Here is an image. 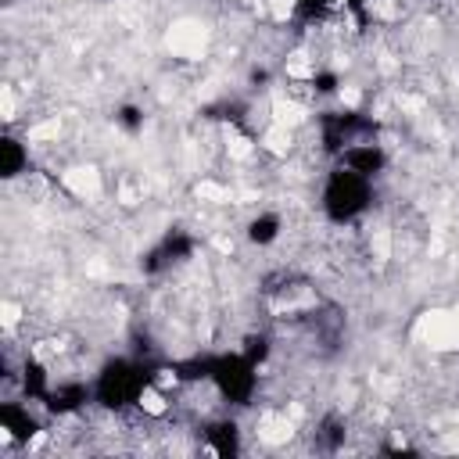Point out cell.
Listing matches in <instances>:
<instances>
[{
    "instance_id": "6da1fadb",
    "label": "cell",
    "mask_w": 459,
    "mask_h": 459,
    "mask_svg": "<svg viewBox=\"0 0 459 459\" xmlns=\"http://www.w3.org/2000/svg\"><path fill=\"white\" fill-rule=\"evenodd\" d=\"M416 341L427 345L431 352H452L459 348V323L452 312H442V309H431L420 316L416 323Z\"/></svg>"
},
{
    "instance_id": "7a4b0ae2",
    "label": "cell",
    "mask_w": 459,
    "mask_h": 459,
    "mask_svg": "<svg viewBox=\"0 0 459 459\" xmlns=\"http://www.w3.org/2000/svg\"><path fill=\"white\" fill-rule=\"evenodd\" d=\"M165 47L180 58H201L208 47V29L198 18H180V22H173L169 33H165Z\"/></svg>"
},
{
    "instance_id": "3957f363",
    "label": "cell",
    "mask_w": 459,
    "mask_h": 459,
    "mask_svg": "<svg viewBox=\"0 0 459 459\" xmlns=\"http://www.w3.org/2000/svg\"><path fill=\"white\" fill-rule=\"evenodd\" d=\"M65 187L76 198H97L101 194V173L94 165H76V169L65 173Z\"/></svg>"
},
{
    "instance_id": "277c9868",
    "label": "cell",
    "mask_w": 459,
    "mask_h": 459,
    "mask_svg": "<svg viewBox=\"0 0 459 459\" xmlns=\"http://www.w3.org/2000/svg\"><path fill=\"white\" fill-rule=\"evenodd\" d=\"M291 434H295V424H291L287 416H262L259 438H262L266 445H287Z\"/></svg>"
},
{
    "instance_id": "5b68a950",
    "label": "cell",
    "mask_w": 459,
    "mask_h": 459,
    "mask_svg": "<svg viewBox=\"0 0 459 459\" xmlns=\"http://www.w3.org/2000/svg\"><path fill=\"white\" fill-rule=\"evenodd\" d=\"M305 119V108L302 104H295V101H287L284 94H277L273 97V122H280V126H298V122Z\"/></svg>"
},
{
    "instance_id": "8992f818",
    "label": "cell",
    "mask_w": 459,
    "mask_h": 459,
    "mask_svg": "<svg viewBox=\"0 0 459 459\" xmlns=\"http://www.w3.org/2000/svg\"><path fill=\"white\" fill-rule=\"evenodd\" d=\"M262 144L273 155H287L291 151V130L287 126H280V122H273V126L266 130V137H262Z\"/></svg>"
},
{
    "instance_id": "52a82bcc",
    "label": "cell",
    "mask_w": 459,
    "mask_h": 459,
    "mask_svg": "<svg viewBox=\"0 0 459 459\" xmlns=\"http://www.w3.org/2000/svg\"><path fill=\"white\" fill-rule=\"evenodd\" d=\"M194 194H198L201 201H216V205H226V201H234V194H230V191H226V187H219V183H212V180H201Z\"/></svg>"
},
{
    "instance_id": "ba28073f",
    "label": "cell",
    "mask_w": 459,
    "mask_h": 459,
    "mask_svg": "<svg viewBox=\"0 0 459 459\" xmlns=\"http://www.w3.org/2000/svg\"><path fill=\"white\" fill-rule=\"evenodd\" d=\"M287 76H291V79H309V76H312V61H309V54H302V51H298V54H291V58H287Z\"/></svg>"
},
{
    "instance_id": "9c48e42d",
    "label": "cell",
    "mask_w": 459,
    "mask_h": 459,
    "mask_svg": "<svg viewBox=\"0 0 459 459\" xmlns=\"http://www.w3.org/2000/svg\"><path fill=\"white\" fill-rule=\"evenodd\" d=\"M140 406H144V413L162 416V413H165V399H162V391H158V388H144V391H140Z\"/></svg>"
},
{
    "instance_id": "30bf717a",
    "label": "cell",
    "mask_w": 459,
    "mask_h": 459,
    "mask_svg": "<svg viewBox=\"0 0 459 459\" xmlns=\"http://www.w3.org/2000/svg\"><path fill=\"white\" fill-rule=\"evenodd\" d=\"M58 133H61V119H47V122H40V126L29 130V140L44 144V140H58Z\"/></svg>"
},
{
    "instance_id": "8fae6325",
    "label": "cell",
    "mask_w": 459,
    "mask_h": 459,
    "mask_svg": "<svg viewBox=\"0 0 459 459\" xmlns=\"http://www.w3.org/2000/svg\"><path fill=\"white\" fill-rule=\"evenodd\" d=\"M226 151H230V158L244 162L248 155H252V140H244V137H237V133H230V137H226Z\"/></svg>"
},
{
    "instance_id": "7c38bea8",
    "label": "cell",
    "mask_w": 459,
    "mask_h": 459,
    "mask_svg": "<svg viewBox=\"0 0 459 459\" xmlns=\"http://www.w3.org/2000/svg\"><path fill=\"white\" fill-rule=\"evenodd\" d=\"M0 119H15V94H11V87H0Z\"/></svg>"
},
{
    "instance_id": "4fadbf2b",
    "label": "cell",
    "mask_w": 459,
    "mask_h": 459,
    "mask_svg": "<svg viewBox=\"0 0 459 459\" xmlns=\"http://www.w3.org/2000/svg\"><path fill=\"white\" fill-rule=\"evenodd\" d=\"M18 316H22V309H18L15 302H4V305H0V320H4V327H8V330H15Z\"/></svg>"
},
{
    "instance_id": "5bb4252c",
    "label": "cell",
    "mask_w": 459,
    "mask_h": 459,
    "mask_svg": "<svg viewBox=\"0 0 459 459\" xmlns=\"http://www.w3.org/2000/svg\"><path fill=\"white\" fill-rule=\"evenodd\" d=\"M269 11H273V18L287 22V18H291V11H295V0H269Z\"/></svg>"
},
{
    "instance_id": "9a60e30c",
    "label": "cell",
    "mask_w": 459,
    "mask_h": 459,
    "mask_svg": "<svg viewBox=\"0 0 459 459\" xmlns=\"http://www.w3.org/2000/svg\"><path fill=\"white\" fill-rule=\"evenodd\" d=\"M391 255V241H388V230H377V259L384 262Z\"/></svg>"
},
{
    "instance_id": "2e32d148",
    "label": "cell",
    "mask_w": 459,
    "mask_h": 459,
    "mask_svg": "<svg viewBox=\"0 0 459 459\" xmlns=\"http://www.w3.org/2000/svg\"><path fill=\"white\" fill-rule=\"evenodd\" d=\"M341 101L348 104V108H356V104H359V90H356V87H345V90H341Z\"/></svg>"
},
{
    "instance_id": "e0dca14e",
    "label": "cell",
    "mask_w": 459,
    "mask_h": 459,
    "mask_svg": "<svg viewBox=\"0 0 459 459\" xmlns=\"http://www.w3.org/2000/svg\"><path fill=\"white\" fill-rule=\"evenodd\" d=\"M370 11H377V15H391V11H395V4H391V0H373Z\"/></svg>"
},
{
    "instance_id": "ac0fdd59",
    "label": "cell",
    "mask_w": 459,
    "mask_h": 459,
    "mask_svg": "<svg viewBox=\"0 0 459 459\" xmlns=\"http://www.w3.org/2000/svg\"><path fill=\"white\" fill-rule=\"evenodd\" d=\"M158 384H162V388H173V384H176V373H173V370H165L162 377H158Z\"/></svg>"
},
{
    "instance_id": "d6986e66",
    "label": "cell",
    "mask_w": 459,
    "mask_h": 459,
    "mask_svg": "<svg viewBox=\"0 0 459 459\" xmlns=\"http://www.w3.org/2000/svg\"><path fill=\"white\" fill-rule=\"evenodd\" d=\"M445 449H459V431H456V434H449V438H445Z\"/></svg>"
},
{
    "instance_id": "ffe728a7",
    "label": "cell",
    "mask_w": 459,
    "mask_h": 459,
    "mask_svg": "<svg viewBox=\"0 0 459 459\" xmlns=\"http://www.w3.org/2000/svg\"><path fill=\"white\" fill-rule=\"evenodd\" d=\"M452 316H456V323H459V305H456V309H452Z\"/></svg>"
}]
</instances>
